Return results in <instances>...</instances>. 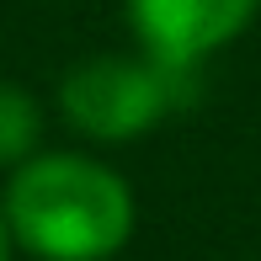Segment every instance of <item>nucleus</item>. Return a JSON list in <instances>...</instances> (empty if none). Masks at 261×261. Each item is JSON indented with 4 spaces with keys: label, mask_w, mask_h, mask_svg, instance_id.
Returning <instances> with one entry per match:
<instances>
[{
    "label": "nucleus",
    "mask_w": 261,
    "mask_h": 261,
    "mask_svg": "<svg viewBox=\"0 0 261 261\" xmlns=\"http://www.w3.org/2000/svg\"><path fill=\"white\" fill-rule=\"evenodd\" d=\"M6 224L16 251L38 261H112L134 240L128 181L80 149H38L6 181Z\"/></svg>",
    "instance_id": "nucleus-1"
},
{
    "label": "nucleus",
    "mask_w": 261,
    "mask_h": 261,
    "mask_svg": "<svg viewBox=\"0 0 261 261\" xmlns=\"http://www.w3.org/2000/svg\"><path fill=\"white\" fill-rule=\"evenodd\" d=\"M187 91H192L187 69H171L149 54H139V59L101 54V59L75 64L59 80V117L80 139L128 144V139L149 134L155 123H165Z\"/></svg>",
    "instance_id": "nucleus-2"
},
{
    "label": "nucleus",
    "mask_w": 261,
    "mask_h": 261,
    "mask_svg": "<svg viewBox=\"0 0 261 261\" xmlns=\"http://www.w3.org/2000/svg\"><path fill=\"white\" fill-rule=\"evenodd\" d=\"M261 0H128L139 54L192 75L208 54L234 43L256 21Z\"/></svg>",
    "instance_id": "nucleus-3"
},
{
    "label": "nucleus",
    "mask_w": 261,
    "mask_h": 261,
    "mask_svg": "<svg viewBox=\"0 0 261 261\" xmlns=\"http://www.w3.org/2000/svg\"><path fill=\"white\" fill-rule=\"evenodd\" d=\"M38 139H43V107L27 86L16 80H0V165L16 171L21 160L38 155Z\"/></svg>",
    "instance_id": "nucleus-4"
},
{
    "label": "nucleus",
    "mask_w": 261,
    "mask_h": 261,
    "mask_svg": "<svg viewBox=\"0 0 261 261\" xmlns=\"http://www.w3.org/2000/svg\"><path fill=\"white\" fill-rule=\"evenodd\" d=\"M16 256V234H11V224H6V208H0V261H11Z\"/></svg>",
    "instance_id": "nucleus-5"
}]
</instances>
